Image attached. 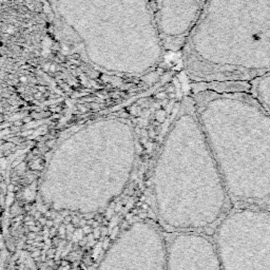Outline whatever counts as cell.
Instances as JSON below:
<instances>
[{"instance_id":"3957f363","label":"cell","mask_w":270,"mask_h":270,"mask_svg":"<svg viewBox=\"0 0 270 270\" xmlns=\"http://www.w3.org/2000/svg\"><path fill=\"white\" fill-rule=\"evenodd\" d=\"M192 100L232 204L267 209L270 115L248 92L202 90Z\"/></svg>"},{"instance_id":"5b68a950","label":"cell","mask_w":270,"mask_h":270,"mask_svg":"<svg viewBox=\"0 0 270 270\" xmlns=\"http://www.w3.org/2000/svg\"><path fill=\"white\" fill-rule=\"evenodd\" d=\"M63 143L46 170L42 196L54 209L100 210L124 191L135 158L134 137L118 147L101 142ZM75 137V136H74ZM76 139V138H75Z\"/></svg>"},{"instance_id":"30bf717a","label":"cell","mask_w":270,"mask_h":270,"mask_svg":"<svg viewBox=\"0 0 270 270\" xmlns=\"http://www.w3.org/2000/svg\"><path fill=\"white\" fill-rule=\"evenodd\" d=\"M250 93L270 115V74L253 79Z\"/></svg>"},{"instance_id":"52a82bcc","label":"cell","mask_w":270,"mask_h":270,"mask_svg":"<svg viewBox=\"0 0 270 270\" xmlns=\"http://www.w3.org/2000/svg\"><path fill=\"white\" fill-rule=\"evenodd\" d=\"M96 270H167V237L150 222H137L103 255Z\"/></svg>"},{"instance_id":"6da1fadb","label":"cell","mask_w":270,"mask_h":270,"mask_svg":"<svg viewBox=\"0 0 270 270\" xmlns=\"http://www.w3.org/2000/svg\"><path fill=\"white\" fill-rule=\"evenodd\" d=\"M153 196L171 232L213 231L233 204L191 96L181 102L153 171Z\"/></svg>"},{"instance_id":"9c48e42d","label":"cell","mask_w":270,"mask_h":270,"mask_svg":"<svg viewBox=\"0 0 270 270\" xmlns=\"http://www.w3.org/2000/svg\"><path fill=\"white\" fill-rule=\"evenodd\" d=\"M202 90H211L223 93V92H248L251 91L250 82L227 81V82H209V83H194L192 84V92L196 93Z\"/></svg>"},{"instance_id":"ba28073f","label":"cell","mask_w":270,"mask_h":270,"mask_svg":"<svg viewBox=\"0 0 270 270\" xmlns=\"http://www.w3.org/2000/svg\"><path fill=\"white\" fill-rule=\"evenodd\" d=\"M167 270H224L211 236L171 232L167 236Z\"/></svg>"},{"instance_id":"277c9868","label":"cell","mask_w":270,"mask_h":270,"mask_svg":"<svg viewBox=\"0 0 270 270\" xmlns=\"http://www.w3.org/2000/svg\"><path fill=\"white\" fill-rule=\"evenodd\" d=\"M182 51L194 83L270 74V0H205Z\"/></svg>"},{"instance_id":"8992f818","label":"cell","mask_w":270,"mask_h":270,"mask_svg":"<svg viewBox=\"0 0 270 270\" xmlns=\"http://www.w3.org/2000/svg\"><path fill=\"white\" fill-rule=\"evenodd\" d=\"M211 238L224 270H270V210L231 208Z\"/></svg>"},{"instance_id":"7a4b0ae2","label":"cell","mask_w":270,"mask_h":270,"mask_svg":"<svg viewBox=\"0 0 270 270\" xmlns=\"http://www.w3.org/2000/svg\"><path fill=\"white\" fill-rule=\"evenodd\" d=\"M68 41L96 69L126 76L155 70L165 48L152 0H49Z\"/></svg>"}]
</instances>
